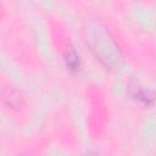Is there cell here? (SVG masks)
<instances>
[{
  "instance_id": "1",
  "label": "cell",
  "mask_w": 156,
  "mask_h": 156,
  "mask_svg": "<svg viewBox=\"0 0 156 156\" xmlns=\"http://www.w3.org/2000/svg\"><path fill=\"white\" fill-rule=\"evenodd\" d=\"M67 61V66L71 68V69H77V67L79 66V60H78V56L72 51V52H68V56L66 58Z\"/></svg>"
}]
</instances>
